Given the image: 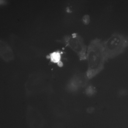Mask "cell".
Masks as SVG:
<instances>
[{
  "mask_svg": "<svg viewBox=\"0 0 128 128\" xmlns=\"http://www.w3.org/2000/svg\"><path fill=\"white\" fill-rule=\"evenodd\" d=\"M103 42L106 57H114L128 47V36L114 33Z\"/></svg>",
  "mask_w": 128,
  "mask_h": 128,
  "instance_id": "obj_1",
  "label": "cell"
},
{
  "mask_svg": "<svg viewBox=\"0 0 128 128\" xmlns=\"http://www.w3.org/2000/svg\"><path fill=\"white\" fill-rule=\"evenodd\" d=\"M62 43L76 52L81 58L86 57L87 46L82 37L76 33L64 36Z\"/></svg>",
  "mask_w": 128,
  "mask_h": 128,
  "instance_id": "obj_2",
  "label": "cell"
},
{
  "mask_svg": "<svg viewBox=\"0 0 128 128\" xmlns=\"http://www.w3.org/2000/svg\"><path fill=\"white\" fill-rule=\"evenodd\" d=\"M26 120L29 128H42L44 120L40 112L35 109L28 110L26 112Z\"/></svg>",
  "mask_w": 128,
  "mask_h": 128,
  "instance_id": "obj_3",
  "label": "cell"
},
{
  "mask_svg": "<svg viewBox=\"0 0 128 128\" xmlns=\"http://www.w3.org/2000/svg\"><path fill=\"white\" fill-rule=\"evenodd\" d=\"M50 58L52 62L54 63L60 61V54L58 52H54L50 54Z\"/></svg>",
  "mask_w": 128,
  "mask_h": 128,
  "instance_id": "obj_4",
  "label": "cell"
},
{
  "mask_svg": "<svg viewBox=\"0 0 128 128\" xmlns=\"http://www.w3.org/2000/svg\"><path fill=\"white\" fill-rule=\"evenodd\" d=\"M82 21L83 23L85 25L88 24L90 21V16L87 14L84 15L82 18Z\"/></svg>",
  "mask_w": 128,
  "mask_h": 128,
  "instance_id": "obj_5",
  "label": "cell"
},
{
  "mask_svg": "<svg viewBox=\"0 0 128 128\" xmlns=\"http://www.w3.org/2000/svg\"><path fill=\"white\" fill-rule=\"evenodd\" d=\"M94 110V109L93 108H88L87 110V112L89 113H91Z\"/></svg>",
  "mask_w": 128,
  "mask_h": 128,
  "instance_id": "obj_6",
  "label": "cell"
},
{
  "mask_svg": "<svg viewBox=\"0 0 128 128\" xmlns=\"http://www.w3.org/2000/svg\"><path fill=\"white\" fill-rule=\"evenodd\" d=\"M58 66L60 67H62L63 65L62 62L60 61L58 62Z\"/></svg>",
  "mask_w": 128,
  "mask_h": 128,
  "instance_id": "obj_7",
  "label": "cell"
},
{
  "mask_svg": "<svg viewBox=\"0 0 128 128\" xmlns=\"http://www.w3.org/2000/svg\"><path fill=\"white\" fill-rule=\"evenodd\" d=\"M46 58L47 59H49L50 58V56H46Z\"/></svg>",
  "mask_w": 128,
  "mask_h": 128,
  "instance_id": "obj_8",
  "label": "cell"
}]
</instances>
